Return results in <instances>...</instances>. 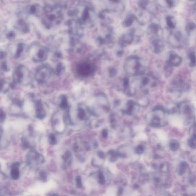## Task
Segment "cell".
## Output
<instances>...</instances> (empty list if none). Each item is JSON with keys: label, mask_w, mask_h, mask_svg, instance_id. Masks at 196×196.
<instances>
[{"label": "cell", "mask_w": 196, "mask_h": 196, "mask_svg": "<svg viewBox=\"0 0 196 196\" xmlns=\"http://www.w3.org/2000/svg\"><path fill=\"white\" fill-rule=\"evenodd\" d=\"M13 81L16 84L27 86L33 81V77L29 69L23 65H19L15 69L12 74Z\"/></svg>", "instance_id": "cell-1"}, {"label": "cell", "mask_w": 196, "mask_h": 196, "mask_svg": "<svg viewBox=\"0 0 196 196\" xmlns=\"http://www.w3.org/2000/svg\"><path fill=\"white\" fill-rule=\"evenodd\" d=\"M29 51L32 60L35 63L43 62L48 56V49L46 47L39 45L31 46Z\"/></svg>", "instance_id": "cell-2"}, {"label": "cell", "mask_w": 196, "mask_h": 196, "mask_svg": "<svg viewBox=\"0 0 196 196\" xmlns=\"http://www.w3.org/2000/svg\"><path fill=\"white\" fill-rule=\"evenodd\" d=\"M52 69L48 64H43L37 67L35 74V79L37 82L44 84L48 81L51 76Z\"/></svg>", "instance_id": "cell-3"}, {"label": "cell", "mask_w": 196, "mask_h": 196, "mask_svg": "<svg viewBox=\"0 0 196 196\" xmlns=\"http://www.w3.org/2000/svg\"><path fill=\"white\" fill-rule=\"evenodd\" d=\"M188 86L181 77L178 76L171 82L170 91L171 93L177 95H181L184 91H187Z\"/></svg>", "instance_id": "cell-4"}, {"label": "cell", "mask_w": 196, "mask_h": 196, "mask_svg": "<svg viewBox=\"0 0 196 196\" xmlns=\"http://www.w3.org/2000/svg\"><path fill=\"white\" fill-rule=\"evenodd\" d=\"M178 109L180 113L185 117V122L186 125L193 122L194 120V110L191 105L186 102H183L178 104Z\"/></svg>", "instance_id": "cell-5"}, {"label": "cell", "mask_w": 196, "mask_h": 196, "mask_svg": "<svg viewBox=\"0 0 196 196\" xmlns=\"http://www.w3.org/2000/svg\"><path fill=\"white\" fill-rule=\"evenodd\" d=\"M182 57L174 51H171L169 54L167 64L171 67H177L182 62Z\"/></svg>", "instance_id": "cell-6"}, {"label": "cell", "mask_w": 196, "mask_h": 196, "mask_svg": "<svg viewBox=\"0 0 196 196\" xmlns=\"http://www.w3.org/2000/svg\"><path fill=\"white\" fill-rule=\"evenodd\" d=\"M36 116L38 119H43L46 115V112L44 109L43 104L40 100L35 101Z\"/></svg>", "instance_id": "cell-7"}, {"label": "cell", "mask_w": 196, "mask_h": 196, "mask_svg": "<svg viewBox=\"0 0 196 196\" xmlns=\"http://www.w3.org/2000/svg\"><path fill=\"white\" fill-rule=\"evenodd\" d=\"M174 39L170 41V45L174 48H180L181 46L182 36L181 33H177L174 35Z\"/></svg>", "instance_id": "cell-8"}, {"label": "cell", "mask_w": 196, "mask_h": 196, "mask_svg": "<svg viewBox=\"0 0 196 196\" xmlns=\"http://www.w3.org/2000/svg\"><path fill=\"white\" fill-rule=\"evenodd\" d=\"M29 51V49H27L26 47L23 44H19L16 49L15 53L14 54V57L15 59H19L21 57L22 55L26 52Z\"/></svg>", "instance_id": "cell-9"}, {"label": "cell", "mask_w": 196, "mask_h": 196, "mask_svg": "<svg viewBox=\"0 0 196 196\" xmlns=\"http://www.w3.org/2000/svg\"><path fill=\"white\" fill-rule=\"evenodd\" d=\"M66 67L63 63L60 62L57 63L55 67V73L57 76L63 75L66 71Z\"/></svg>", "instance_id": "cell-10"}, {"label": "cell", "mask_w": 196, "mask_h": 196, "mask_svg": "<svg viewBox=\"0 0 196 196\" xmlns=\"http://www.w3.org/2000/svg\"><path fill=\"white\" fill-rule=\"evenodd\" d=\"M59 99V108L63 110H65L68 109L69 104L67 96L65 95H62Z\"/></svg>", "instance_id": "cell-11"}, {"label": "cell", "mask_w": 196, "mask_h": 196, "mask_svg": "<svg viewBox=\"0 0 196 196\" xmlns=\"http://www.w3.org/2000/svg\"><path fill=\"white\" fill-rule=\"evenodd\" d=\"M189 165L187 163L184 161L181 162L177 169L178 174L179 175H183L185 173Z\"/></svg>", "instance_id": "cell-12"}, {"label": "cell", "mask_w": 196, "mask_h": 196, "mask_svg": "<svg viewBox=\"0 0 196 196\" xmlns=\"http://www.w3.org/2000/svg\"><path fill=\"white\" fill-rule=\"evenodd\" d=\"M189 65L190 67H195L196 66V54L194 52H191L189 55Z\"/></svg>", "instance_id": "cell-13"}, {"label": "cell", "mask_w": 196, "mask_h": 196, "mask_svg": "<svg viewBox=\"0 0 196 196\" xmlns=\"http://www.w3.org/2000/svg\"><path fill=\"white\" fill-rule=\"evenodd\" d=\"M10 88H11L10 84L4 80L1 81V92L3 93H6L8 92Z\"/></svg>", "instance_id": "cell-14"}, {"label": "cell", "mask_w": 196, "mask_h": 196, "mask_svg": "<svg viewBox=\"0 0 196 196\" xmlns=\"http://www.w3.org/2000/svg\"><path fill=\"white\" fill-rule=\"evenodd\" d=\"M170 149L172 151H176L178 150L180 147L179 143L177 140L172 139L169 144Z\"/></svg>", "instance_id": "cell-15"}, {"label": "cell", "mask_w": 196, "mask_h": 196, "mask_svg": "<svg viewBox=\"0 0 196 196\" xmlns=\"http://www.w3.org/2000/svg\"><path fill=\"white\" fill-rule=\"evenodd\" d=\"M188 145L193 149L196 148V134H192L191 138L188 141Z\"/></svg>", "instance_id": "cell-16"}, {"label": "cell", "mask_w": 196, "mask_h": 196, "mask_svg": "<svg viewBox=\"0 0 196 196\" xmlns=\"http://www.w3.org/2000/svg\"><path fill=\"white\" fill-rule=\"evenodd\" d=\"M11 175L12 178L14 180H17L19 178L20 172L18 167H12L11 172Z\"/></svg>", "instance_id": "cell-17"}, {"label": "cell", "mask_w": 196, "mask_h": 196, "mask_svg": "<svg viewBox=\"0 0 196 196\" xmlns=\"http://www.w3.org/2000/svg\"><path fill=\"white\" fill-rule=\"evenodd\" d=\"M135 19V16L133 15L129 16L125 20L124 23V25L126 27L130 26L132 24Z\"/></svg>", "instance_id": "cell-18"}, {"label": "cell", "mask_w": 196, "mask_h": 196, "mask_svg": "<svg viewBox=\"0 0 196 196\" xmlns=\"http://www.w3.org/2000/svg\"><path fill=\"white\" fill-rule=\"evenodd\" d=\"M167 23L168 26L171 29H174L175 27V23L173 22L172 17L168 16L166 17Z\"/></svg>", "instance_id": "cell-19"}, {"label": "cell", "mask_w": 196, "mask_h": 196, "mask_svg": "<svg viewBox=\"0 0 196 196\" xmlns=\"http://www.w3.org/2000/svg\"><path fill=\"white\" fill-rule=\"evenodd\" d=\"M1 69L3 71L5 72H8L9 71V69L8 66L6 62L4 60L1 62Z\"/></svg>", "instance_id": "cell-20"}, {"label": "cell", "mask_w": 196, "mask_h": 196, "mask_svg": "<svg viewBox=\"0 0 196 196\" xmlns=\"http://www.w3.org/2000/svg\"><path fill=\"white\" fill-rule=\"evenodd\" d=\"M78 116L79 118L81 120H84V119H85V111H84V110L83 108H79Z\"/></svg>", "instance_id": "cell-21"}, {"label": "cell", "mask_w": 196, "mask_h": 196, "mask_svg": "<svg viewBox=\"0 0 196 196\" xmlns=\"http://www.w3.org/2000/svg\"><path fill=\"white\" fill-rule=\"evenodd\" d=\"M196 28V26L193 23H188L186 27V29L187 31H192L193 30H195Z\"/></svg>", "instance_id": "cell-22"}, {"label": "cell", "mask_w": 196, "mask_h": 196, "mask_svg": "<svg viewBox=\"0 0 196 196\" xmlns=\"http://www.w3.org/2000/svg\"><path fill=\"white\" fill-rule=\"evenodd\" d=\"M49 143L51 145H55L56 143V136L53 134H50L49 136Z\"/></svg>", "instance_id": "cell-23"}, {"label": "cell", "mask_w": 196, "mask_h": 196, "mask_svg": "<svg viewBox=\"0 0 196 196\" xmlns=\"http://www.w3.org/2000/svg\"><path fill=\"white\" fill-rule=\"evenodd\" d=\"M99 181L101 184H103L105 182V177L102 172H100L99 174Z\"/></svg>", "instance_id": "cell-24"}, {"label": "cell", "mask_w": 196, "mask_h": 196, "mask_svg": "<svg viewBox=\"0 0 196 196\" xmlns=\"http://www.w3.org/2000/svg\"><path fill=\"white\" fill-rule=\"evenodd\" d=\"M76 186L78 188L81 187L82 186V183L81 181V179L80 177L78 176L76 177Z\"/></svg>", "instance_id": "cell-25"}, {"label": "cell", "mask_w": 196, "mask_h": 196, "mask_svg": "<svg viewBox=\"0 0 196 196\" xmlns=\"http://www.w3.org/2000/svg\"><path fill=\"white\" fill-rule=\"evenodd\" d=\"M144 149H145V148H144V146L143 145H139V146L136 147V153L139 154H141V153L143 152Z\"/></svg>", "instance_id": "cell-26"}, {"label": "cell", "mask_w": 196, "mask_h": 196, "mask_svg": "<svg viewBox=\"0 0 196 196\" xmlns=\"http://www.w3.org/2000/svg\"><path fill=\"white\" fill-rule=\"evenodd\" d=\"M0 115H1V122H2L4 121L5 119L6 115L5 112L2 109L0 110Z\"/></svg>", "instance_id": "cell-27"}, {"label": "cell", "mask_w": 196, "mask_h": 196, "mask_svg": "<svg viewBox=\"0 0 196 196\" xmlns=\"http://www.w3.org/2000/svg\"><path fill=\"white\" fill-rule=\"evenodd\" d=\"M190 183L193 185L196 184V178L192 177L190 179Z\"/></svg>", "instance_id": "cell-28"}, {"label": "cell", "mask_w": 196, "mask_h": 196, "mask_svg": "<svg viewBox=\"0 0 196 196\" xmlns=\"http://www.w3.org/2000/svg\"><path fill=\"white\" fill-rule=\"evenodd\" d=\"M7 56L6 53L4 51H1V60H4Z\"/></svg>", "instance_id": "cell-29"}, {"label": "cell", "mask_w": 196, "mask_h": 196, "mask_svg": "<svg viewBox=\"0 0 196 196\" xmlns=\"http://www.w3.org/2000/svg\"><path fill=\"white\" fill-rule=\"evenodd\" d=\"M167 3L168 5L170 7H172L173 6L174 3H173V0H166Z\"/></svg>", "instance_id": "cell-30"}, {"label": "cell", "mask_w": 196, "mask_h": 196, "mask_svg": "<svg viewBox=\"0 0 196 196\" xmlns=\"http://www.w3.org/2000/svg\"><path fill=\"white\" fill-rule=\"evenodd\" d=\"M55 56L57 58H60L62 57V54L61 52L59 51H56L55 53Z\"/></svg>", "instance_id": "cell-31"}, {"label": "cell", "mask_w": 196, "mask_h": 196, "mask_svg": "<svg viewBox=\"0 0 196 196\" xmlns=\"http://www.w3.org/2000/svg\"><path fill=\"white\" fill-rule=\"evenodd\" d=\"M98 155L101 159L105 158V155L104 153L102 152L99 151L98 152Z\"/></svg>", "instance_id": "cell-32"}, {"label": "cell", "mask_w": 196, "mask_h": 196, "mask_svg": "<svg viewBox=\"0 0 196 196\" xmlns=\"http://www.w3.org/2000/svg\"><path fill=\"white\" fill-rule=\"evenodd\" d=\"M102 136L103 138H106L108 136V132L107 131L106 129H104L102 131Z\"/></svg>", "instance_id": "cell-33"}, {"label": "cell", "mask_w": 196, "mask_h": 196, "mask_svg": "<svg viewBox=\"0 0 196 196\" xmlns=\"http://www.w3.org/2000/svg\"><path fill=\"white\" fill-rule=\"evenodd\" d=\"M110 1H111L113 2H115V3H117V2H119V0H110Z\"/></svg>", "instance_id": "cell-34"}]
</instances>
